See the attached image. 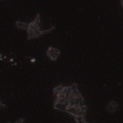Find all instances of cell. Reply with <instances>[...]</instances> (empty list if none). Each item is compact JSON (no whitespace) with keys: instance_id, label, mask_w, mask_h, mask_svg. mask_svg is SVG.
I'll list each match as a JSON object with an SVG mask.
<instances>
[{"instance_id":"cell-1","label":"cell","mask_w":123,"mask_h":123,"mask_svg":"<svg viewBox=\"0 0 123 123\" xmlns=\"http://www.w3.org/2000/svg\"><path fill=\"white\" fill-rule=\"evenodd\" d=\"M60 52L56 48L51 47L48 49L47 51V55L52 61H56L58 57Z\"/></svg>"},{"instance_id":"cell-2","label":"cell","mask_w":123,"mask_h":123,"mask_svg":"<svg viewBox=\"0 0 123 123\" xmlns=\"http://www.w3.org/2000/svg\"><path fill=\"white\" fill-rule=\"evenodd\" d=\"M118 108V104L115 102H112L109 103L107 106V110L111 113H113L117 110Z\"/></svg>"},{"instance_id":"cell-3","label":"cell","mask_w":123,"mask_h":123,"mask_svg":"<svg viewBox=\"0 0 123 123\" xmlns=\"http://www.w3.org/2000/svg\"><path fill=\"white\" fill-rule=\"evenodd\" d=\"M16 25L17 28H19V29H27L28 27V24L22 22L17 21L16 23Z\"/></svg>"}]
</instances>
